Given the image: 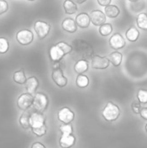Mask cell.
<instances>
[{"label":"cell","instance_id":"cell-1","mask_svg":"<svg viewBox=\"0 0 147 148\" xmlns=\"http://www.w3.org/2000/svg\"><path fill=\"white\" fill-rule=\"evenodd\" d=\"M71 47L72 50L69 54L72 59L76 62L80 60H88L93 57V47L82 39H75L72 42Z\"/></svg>","mask_w":147,"mask_h":148},{"label":"cell","instance_id":"cell-2","mask_svg":"<svg viewBox=\"0 0 147 148\" xmlns=\"http://www.w3.org/2000/svg\"><path fill=\"white\" fill-rule=\"evenodd\" d=\"M71 50H72L71 45L68 44L65 42H59L49 48V55L50 61L52 62H58L66 55L69 54Z\"/></svg>","mask_w":147,"mask_h":148},{"label":"cell","instance_id":"cell-3","mask_svg":"<svg viewBox=\"0 0 147 148\" xmlns=\"http://www.w3.org/2000/svg\"><path fill=\"white\" fill-rule=\"evenodd\" d=\"M120 111L117 105L113 102H108L102 111L103 118L107 121H114L120 116Z\"/></svg>","mask_w":147,"mask_h":148},{"label":"cell","instance_id":"cell-4","mask_svg":"<svg viewBox=\"0 0 147 148\" xmlns=\"http://www.w3.org/2000/svg\"><path fill=\"white\" fill-rule=\"evenodd\" d=\"M33 108L36 109V112L43 113L48 106H49V99L48 96L42 93H37L36 94L34 99H33Z\"/></svg>","mask_w":147,"mask_h":148},{"label":"cell","instance_id":"cell-5","mask_svg":"<svg viewBox=\"0 0 147 148\" xmlns=\"http://www.w3.org/2000/svg\"><path fill=\"white\" fill-rule=\"evenodd\" d=\"M34 30L40 40L44 39L50 31V24L44 21L38 20L34 24Z\"/></svg>","mask_w":147,"mask_h":148},{"label":"cell","instance_id":"cell-6","mask_svg":"<svg viewBox=\"0 0 147 148\" xmlns=\"http://www.w3.org/2000/svg\"><path fill=\"white\" fill-rule=\"evenodd\" d=\"M16 38L18 43L22 45H29L33 42L34 35L29 29H22L17 32Z\"/></svg>","mask_w":147,"mask_h":148},{"label":"cell","instance_id":"cell-7","mask_svg":"<svg viewBox=\"0 0 147 148\" xmlns=\"http://www.w3.org/2000/svg\"><path fill=\"white\" fill-rule=\"evenodd\" d=\"M33 99L34 97L32 96V95L29 93L22 94L17 99V107L19 108V109L23 111H26L32 106Z\"/></svg>","mask_w":147,"mask_h":148},{"label":"cell","instance_id":"cell-8","mask_svg":"<svg viewBox=\"0 0 147 148\" xmlns=\"http://www.w3.org/2000/svg\"><path fill=\"white\" fill-rule=\"evenodd\" d=\"M57 118L63 124H68V123H71L74 121L75 114H74V112L72 110H70V108L65 107V108H61L58 111Z\"/></svg>","mask_w":147,"mask_h":148},{"label":"cell","instance_id":"cell-9","mask_svg":"<svg viewBox=\"0 0 147 148\" xmlns=\"http://www.w3.org/2000/svg\"><path fill=\"white\" fill-rule=\"evenodd\" d=\"M109 60L107 57L100 56H94L91 58V65L93 69H105L109 66Z\"/></svg>","mask_w":147,"mask_h":148},{"label":"cell","instance_id":"cell-10","mask_svg":"<svg viewBox=\"0 0 147 148\" xmlns=\"http://www.w3.org/2000/svg\"><path fill=\"white\" fill-rule=\"evenodd\" d=\"M52 80L60 88H63L68 83V79L64 76L61 68L54 69L52 71Z\"/></svg>","mask_w":147,"mask_h":148},{"label":"cell","instance_id":"cell-11","mask_svg":"<svg viewBox=\"0 0 147 148\" xmlns=\"http://www.w3.org/2000/svg\"><path fill=\"white\" fill-rule=\"evenodd\" d=\"M89 17H90V22H92V23L95 26H101L103 23H105L107 21L106 15L101 10H99L91 11Z\"/></svg>","mask_w":147,"mask_h":148},{"label":"cell","instance_id":"cell-12","mask_svg":"<svg viewBox=\"0 0 147 148\" xmlns=\"http://www.w3.org/2000/svg\"><path fill=\"white\" fill-rule=\"evenodd\" d=\"M45 125V117L42 113L36 112L32 113L29 116V126L32 127H38Z\"/></svg>","mask_w":147,"mask_h":148},{"label":"cell","instance_id":"cell-13","mask_svg":"<svg viewBox=\"0 0 147 148\" xmlns=\"http://www.w3.org/2000/svg\"><path fill=\"white\" fill-rule=\"evenodd\" d=\"M109 45L112 49H120L123 47H125L126 45V42L124 37L119 34V33H115L114 35H113L111 36V38L109 39Z\"/></svg>","mask_w":147,"mask_h":148},{"label":"cell","instance_id":"cell-14","mask_svg":"<svg viewBox=\"0 0 147 148\" xmlns=\"http://www.w3.org/2000/svg\"><path fill=\"white\" fill-rule=\"evenodd\" d=\"M75 23L77 27L81 29H86L90 24V17L89 15L86 12L80 13L75 17Z\"/></svg>","mask_w":147,"mask_h":148},{"label":"cell","instance_id":"cell-15","mask_svg":"<svg viewBox=\"0 0 147 148\" xmlns=\"http://www.w3.org/2000/svg\"><path fill=\"white\" fill-rule=\"evenodd\" d=\"M75 137L72 134H62L59 140V144L62 148H70L75 144Z\"/></svg>","mask_w":147,"mask_h":148},{"label":"cell","instance_id":"cell-16","mask_svg":"<svg viewBox=\"0 0 147 148\" xmlns=\"http://www.w3.org/2000/svg\"><path fill=\"white\" fill-rule=\"evenodd\" d=\"M38 86H39V82H38V79L36 76L29 77L26 80L25 88H26V90H27V92L29 94H30V95L35 94L37 88H38Z\"/></svg>","mask_w":147,"mask_h":148},{"label":"cell","instance_id":"cell-17","mask_svg":"<svg viewBox=\"0 0 147 148\" xmlns=\"http://www.w3.org/2000/svg\"><path fill=\"white\" fill-rule=\"evenodd\" d=\"M62 28L69 33H75L77 30V25L73 18H66L62 23Z\"/></svg>","mask_w":147,"mask_h":148},{"label":"cell","instance_id":"cell-18","mask_svg":"<svg viewBox=\"0 0 147 148\" xmlns=\"http://www.w3.org/2000/svg\"><path fill=\"white\" fill-rule=\"evenodd\" d=\"M63 9L67 14L72 15L77 12L78 8L75 3H74L72 0H65L63 2Z\"/></svg>","mask_w":147,"mask_h":148},{"label":"cell","instance_id":"cell-19","mask_svg":"<svg viewBox=\"0 0 147 148\" xmlns=\"http://www.w3.org/2000/svg\"><path fill=\"white\" fill-rule=\"evenodd\" d=\"M122 59H123V56H122V54L120 53V52H117V51H114L113 53H111L109 56H108V60L110 62H112V64L115 67H118L120 65L121 62H122Z\"/></svg>","mask_w":147,"mask_h":148},{"label":"cell","instance_id":"cell-20","mask_svg":"<svg viewBox=\"0 0 147 148\" xmlns=\"http://www.w3.org/2000/svg\"><path fill=\"white\" fill-rule=\"evenodd\" d=\"M88 62H87V60L77 61L76 63L75 64V71L79 75L85 73L86 71H88Z\"/></svg>","mask_w":147,"mask_h":148},{"label":"cell","instance_id":"cell-21","mask_svg":"<svg viewBox=\"0 0 147 148\" xmlns=\"http://www.w3.org/2000/svg\"><path fill=\"white\" fill-rule=\"evenodd\" d=\"M120 9L116 5H107L105 7V15L110 18H115L120 15Z\"/></svg>","mask_w":147,"mask_h":148},{"label":"cell","instance_id":"cell-22","mask_svg":"<svg viewBox=\"0 0 147 148\" xmlns=\"http://www.w3.org/2000/svg\"><path fill=\"white\" fill-rule=\"evenodd\" d=\"M26 80L27 79H26V76H25V74H24L23 69L17 70V71H16L13 74V81L16 83H17V84H20V85L25 84Z\"/></svg>","mask_w":147,"mask_h":148},{"label":"cell","instance_id":"cell-23","mask_svg":"<svg viewBox=\"0 0 147 148\" xmlns=\"http://www.w3.org/2000/svg\"><path fill=\"white\" fill-rule=\"evenodd\" d=\"M89 84V79L87 75H79L76 78V85L80 88H85L88 86Z\"/></svg>","mask_w":147,"mask_h":148},{"label":"cell","instance_id":"cell-24","mask_svg":"<svg viewBox=\"0 0 147 148\" xmlns=\"http://www.w3.org/2000/svg\"><path fill=\"white\" fill-rule=\"evenodd\" d=\"M126 38L131 41V42H135L136 40H138L139 36V30L134 28V27H132L130 28L127 31H126Z\"/></svg>","mask_w":147,"mask_h":148},{"label":"cell","instance_id":"cell-25","mask_svg":"<svg viewBox=\"0 0 147 148\" xmlns=\"http://www.w3.org/2000/svg\"><path fill=\"white\" fill-rule=\"evenodd\" d=\"M137 24L139 28L144 30H147V15L146 13L139 14L137 17Z\"/></svg>","mask_w":147,"mask_h":148},{"label":"cell","instance_id":"cell-26","mask_svg":"<svg viewBox=\"0 0 147 148\" xmlns=\"http://www.w3.org/2000/svg\"><path fill=\"white\" fill-rule=\"evenodd\" d=\"M29 116H30V114L28 113V112H24L22 115H21V117H20V119H19V123H20V125L24 128V129H29V128H30V126H29Z\"/></svg>","mask_w":147,"mask_h":148},{"label":"cell","instance_id":"cell-27","mask_svg":"<svg viewBox=\"0 0 147 148\" xmlns=\"http://www.w3.org/2000/svg\"><path fill=\"white\" fill-rule=\"evenodd\" d=\"M113 31V27L110 23H103L102 25L100 26L99 32L101 36H107L110 35Z\"/></svg>","mask_w":147,"mask_h":148},{"label":"cell","instance_id":"cell-28","mask_svg":"<svg viewBox=\"0 0 147 148\" xmlns=\"http://www.w3.org/2000/svg\"><path fill=\"white\" fill-rule=\"evenodd\" d=\"M31 130H32V133L36 137H42L47 133V127H46V125H43V126H41L38 127H32Z\"/></svg>","mask_w":147,"mask_h":148},{"label":"cell","instance_id":"cell-29","mask_svg":"<svg viewBox=\"0 0 147 148\" xmlns=\"http://www.w3.org/2000/svg\"><path fill=\"white\" fill-rule=\"evenodd\" d=\"M60 131L62 134H73V127L71 123L68 124H62L60 126Z\"/></svg>","mask_w":147,"mask_h":148},{"label":"cell","instance_id":"cell-30","mask_svg":"<svg viewBox=\"0 0 147 148\" xmlns=\"http://www.w3.org/2000/svg\"><path fill=\"white\" fill-rule=\"evenodd\" d=\"M9 50V42L4 37H0V54H5Z\"/></svg>","mask_w":147,"mask_h":148},{"label":"cell","instance_id":"cell-31","mask_svg":"<svg viewBox=\"0 0 147 148\" xmlns=\"http://www.w3.org/2000/svg\"><path fill=\"white\" fill-rule=\"evenodd\" d=\"M137 97L140 103H147V90L145 89L139 90Z\"/></svg>","mask_w":147,"mask_h":148},{"label":"cell","instance_id":"cell-32","mask_svg":"<svg viewBox=\"0 0 147 148\" xmlns=\"http://www.w3.org/2000/svg\"><path fill=\"white\" fill-rule=\"evenodd\" d=\"M9 10V4L6 0H0V15L5 13Z\"/></svg>","mask_w":147,"mask_h":148},{"label":"cell","instance_id":"cell-33","mask_svg":"<svg viewBox=\"0 0 147 148\" xmlns=\"http://www.w3.org/2000/svg\"><path fill=\"white\" fill-rule=\"evenodd\" d=\"M132 108H133V112H134V113H136V114H139V113H140V111H141V109H142L143 108H142L141 103H140L139 101H135L133 103V105H132Z\"/></svg>","mask_w":147,"mask_h":148},{"label":"cell","instance_id":"cell-34","mask_svg":"<svg viewBox=\"0 0 147 148\" xmlns=\"http://www.w3.org/2000/svg\"><path fill=\"white\" fill-rule=\"evenodd\" d=\"M97 2H98V3L101 5V6H107V5H109L110 4V3H111V0H97Z\"/></svg>","mask_w":147,"mask_h":148},{"label":"cell","instance_id":"cell-35","mask_svg":"<svg viewBox=\"0 0 147 148\" xmlns=\"http://www.w3.org/2000/svg\"><path fill=\"white\" fill-rule=\"evenodd\" d=\"M139 114H140V115H141V117H142L143 119L147 120V108H142Z\"/></svg>","mask_w":147,"mask_h":148},{"label":"cell","instance_id":"cell-36","mask_svg":"<svg viewBox=\"0 0 147 148\" xmlns=\"http://www.w3.org/2000/svg\"><path fill=\"white\" fill-rule=\"evenodd\" d=\"M31 148H46L44 145H42L40 142H35L33 143V145L31 146Z\"/></svg>","mask_w":147,"mask_h":148},{"label":"cell","instance_id":"cell-37","mask_svg":"<svg viewBox=\"0 0 147 148\" xmlns=\"http://www.w3.org/2000/svg\"><path fill=\"white\" fill-rule=\"evenodd\" d=\"M72 1L74 3H80L81 4V3H83L84 2H86L87 0H72Z\"/></svg>","mask_w":147,"mask_h":148},{"label":"cell","instance_id":"cell-38","mask_svg":"<svg viewBox=\"0 0 147 148\" xmlns=\"http://www.w3.org/2000/svg\"><path fill=\"white\" fill-rule=\"evenodd\" d=\"M129 1H131V2H134V1H136V0H129Z\"/></svg>","mask_w":147,"mask_h":148},{"label":"cell","instance_id":"cell-39","mask_svg":"<svg viewBox=\"0 0 147 148\" xmlns=\"http://www.w3.org/2000/svg\"><path fill=\"white\" fill-rule=\"evenodd\" d=\"M146 132H147V124H146Z\"/></svg>","mask_w":147,"mask_h":148},{"label":"cell","instance_id":"cell-40","mask_svg":"<svg viewBox=\"0 0 147 148\" xmlns=\"http://www.w3.org/2000/svg\"><path fill=\"white\" fill-rule=\"evenodd\" d=\"M28 1H35V0H28Z\"/></svg>","mask_w":147,"mask_h":148}]
</instances>
